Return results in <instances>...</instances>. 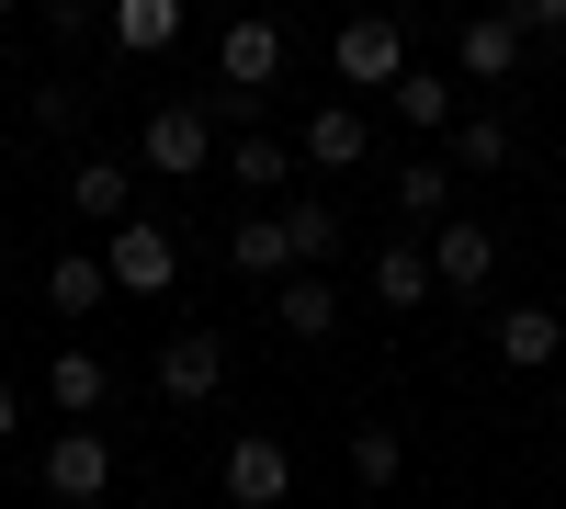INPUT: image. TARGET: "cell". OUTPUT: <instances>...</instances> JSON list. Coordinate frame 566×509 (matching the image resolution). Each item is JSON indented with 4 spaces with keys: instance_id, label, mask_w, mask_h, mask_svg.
Listing matches in <instances>:
<instances>
[{
    "instance_id": "1",
    "label": "cell",
    "mask_w": 566,
    "mask_h": 509,
    "mask_svg": "<svg viewBox=\"0 0 566 509\" xmlns=\"http://www.w3.org/2000/svg\"><path fill=\"white\" fill-rule=\"evenodd\" d=\"M136 159H148L159 181H205L227 148H216V114L193 103V91H170V103H148V136H136Z\"/></svg>"
},
{
    "instance_id": "2",
    "label": "cell",
    "mask_w": 566,
    "mask_h": 509,
    "mask_svg": "<svg viewBox=\"0 0 566 509\" xmlns=\"http://www.w3.org/2000/svg\"><path fill=\"white\" fill-rule=\"evenodd\" d=\"M328 68H340V91H397L419 57H408V23L397 12H352L340 34H328Z\"/></svg>"
},
{
    "instance_id": "3",
    "label": "cell",
    "mask_w": 566,
    "mask_h": 509,
    "mask_svg": "<svg viewBox=\"0 0 566 509\" xmlns=\"http://www.w3.org/2000/svg\"><path fill=\"white\" fill-rule=\"evenodd\" d=\"M34 476H45V487H57L69 509H103V498H114V442H103V431H91V420H69L57 442H45V453H34Z\"/></svg>"
},
{
    "instance_id": "4",
    "label": "cell",
    "mask_w": 566,
    "mask_h": 509,
    "mask_svg": "<svg viewBox=\"0 0 566 509\" xmlns=\"http://www.w3.org/2000/svg\"><path fill=\"white\" fill-rule=\"evenodd\" d=\"M272 79H283V23H272V12H239V23L216 34V91L272 103Z\"/></svg>"
},
{
    "instance_id": "5",
    "label": "cell",
    "mask_w": 566,
    "mask_h": 509,
    "mask_svg": "<svg viewBox=\"0 0 566 509\" xmlns=\"http://www.w3.org/2000/svg\"><path fill=\"white\" fill-rule=\"evenodd\" d=\"M103 272H114V295H170V284H181V238H170V226H148V215H136V226H114Z\"/></svg>"
},
{
    "instance_id": "6",
    "label": "cell",
    "mask_w": 566,
    "mask_h": 509,
    "mask_svg": "<svg viewBox=\"0 0 566 509\" xmlns=\"http://www.w3.org/2000/svg\"><path fill=\"white\" fill-rule=\"evenodd\" d=\"M510 68H522V23H510V12H464V23H453V91H464V79L499 91Z\"/></svg>"
},
{
    "instance_id": "7",
    "label": "cell",
    "mask_w": 566,
    "mask_h": 509,
    "mask_svg": "<svg viewBox=\"0 0 566 509\" xmlns=\"http://www.w3.org/2000/svg\"><path fill=\"white\" fill-rule=\"evenodd\" d=\"M148 385H159L170 407H205V396L227 385V340H216V329H181V340L148 362Z\"/></svg>"
},
{
    "instance_id": "8",
    "label": "cell",
    "mask_w": 566,
    "mask_h": 509,
    "mask_svg": "<svg viewBox=\"0 0 566 509\" xmlns=\"http://www.w3.org/2000/svg\"><path fill=\"white\" fill-rule=\"evenodd\" d=\"M431 284H442V295H488V284H499V238H488L476 215L431 226Z\"/></svg>"
},
{
    "instance_id": "9",
    "label": "cell",
    "mask_w": 566,
    "mask_h": 509,
    "mask_svg": "<svg viewBox=\"0 0 566 509\" xmlns=\"http://www.w3.org/2000/svg\"><path fill=\"white\" fill-rule=\"evenodd\" d=\"M227 498H239V509H283V498H295V453H283L272 431L227 442Z\"/></svg>"
},
{
    "instance_id": "10",
    "label": "cell",
    "mask_w": 566,
    "mask_h": 509,
    "mask_svg": "<svg viewBox=\"0 0 566 509\" xmlns=\"http://www.w3.org/2000/svg\"><path fill=\"white\" fill-rule=\"evenodd\" d=\"M69 215L80 226H136V170L125 159H80L69 170Z\"/></svg>"
},
{
    "instance_id": "11",
    "label": "cell",
    "mask_w": 566,
    "mask_h": 509,
    "mask_svg": "<svg viewBox=\"0 0 566 509\" xmlns=\"http://www.w3.org/2000/svg\"><path fill=\"white\" fill-rule=\"evenodd\" d=\"M363 148H374V114L352 103V91H340V103H317V114H306V170H352Z\"/></svg>"
},
{
    "instance_id": "12",
    "label": "cell",
    "mask_w": 566,
    "mask_h": 509,
    "mask_svg": "<svg viewBox=\"0 0 566 509\" xmlns=\"http://www.w3.org/2000/svg\"><path fill=\"white\" fill-rule=\"evenodd\" d=\"M45 396H57V407H69V420H103V407H114V362L69 340L57 362H45Z\"/></svg>"
},
{
    "instance_id": "13",
    "label": "cell",
    "mask_w": 566,
    "mask_h": 509,
    "mask_svg": "<svg viewBox=\"0 0 566 509\" xmlns=\"http://www.w3.org/2000/svg\"><path fill=\"white\" fill-rule=\"evenodd\" d=\"M272 329H283V340H328V329H340V284H328V272L272 284Z\"/></svg>"
},
{
    "instance_id": "14",
    "label": "cell",
    "mask_w": 566,
    "mask_h": 509,
    "mask_svg": "<svg viewBox=\"0 0 566 509\" xmlns=\"http://www.w3.org/2000/svg\"><path fill=\"white\" fill-rule=\"evenodd\" d=\"M363 284H374V306H386V317H408V306H431V295H442V284H431V250H408V238L374 250Z\"/></svg>"
},
{
    "instance_id": "15",
    "label": "cell",
    "mask_w": 566,
    "mask_h": 509,
    "mask_svg": "<svg viewBox=\"0 0 566 509\" xmlns=\"http://www.w3.org/2000/svg\"><path fill=\"white\" fill-rule=\"evenodd\" d=\"M386 204L419 215V226H453V159H397L386 170Z\"/></svg>"
},
{
    "instance_id": "16",
    "label": "cell",
    "mask_w": 566,
    "mask_h": 509,
    "mask_svg": "<svg viewBox=\"0 0 566 509\" xmlns=\"http://www.w3.org/2000/svg\"><path fill=\"white\" fill-rule=\"evenodd\" d=\"M499 362H555L566 374V306H499Z\"/></svg>"
},
{
    "instance_id": "17",
    "label": "cell",
    "mask_w": 566,
    "mask_h": 509,
    "mask_svg": "<svg viewBox=\"0 0 566 509\" xmlns=\"http://www.w3.org/2000/svg\"><path fill=\"white\" fill-rule=\"evenodd\" d=\"M181 45V0H114V57H170Z\"/></svg>"
},
{
    "instance_id": "18",
    "label": "cell",
    "mask_w": 566,
    "mask_h": 509,
    "mask_svg": "<svg viewBox=\"0 0 566 509\" xmlns=\"http://www.w3.org/2000/svg\"><path fill=\"white\" fill-rule=\"evenodd\" d=\"M227 261H239L250 284H295V250H283V215H239V226H227Z\"/></svg>"
},
{
    "instance_id": "19",
    "label": "cell",
    "mask_w": 566,
    "mask_h": 509,
    "mask_svg": "<svg viewBox=\"0 0 566 509\" xmlns=\"http://www.w3.org/2000/svg\"><path fill=\"white\" fill-rule=\"evenodd\" d=\"M103 295H114V272H103V250H57V261H45V306H57V317H91Z\"/></svg>"
},
{
    "instance_id": "20",
    "label": "cell",
    "mask_w": 566,
    "mask_h": 509,
    "mask_svg": "<svg viewBox=\"0 0 566 509\" xmlns=\"http://www.w3.org/2000/svg\"><path fill=\"white\" fill-rule=\"evenodd\" d=\"M283 215V250H295V272H317V261H340V204H317V193H295V204H272Z\"/></svg>"
},
{
    "instance_id": "21",
    "label": "cell",
    "mask_w": 566,
    "mask_h": 509,
    "mask_svg": "<svg viewBox=\"0 0 566 509\" xmlns=\"http://www.w3.org/2000/svg\"><path fill=\"white\" fill-rule=\"evenodd\" d=\"M386 103H397V125H419V136H453V68H408L397 91H386Z\"/></svg>"
},
{
    "instance_id": "22",
    "label": "cell",
    "mask_w": 566,
    "mask_h": 509,
    "mask_svg": "<svg viewBox=\"0 0 566 509\" xmlns=\"http://www.w3.org/2000/svg\"><path fill=\"white\" fill-rule=\"evenodd\" d=\"M510 170V114H453V181Z\"/></svg>"
},
{
    "instance_id": "23",
    "label": "cell",
    "mask_w": 566,
    "mask_h": 509,
    "mask_svg": "<svg viewBox=\"0 0 566 509\" xmlns=\"http://www.w3.org/2000/svg\"><path fill=\"white\" fill-rule=\"evenodd\" d=\"M227 181H239V193H283V181H295V148H283V136H239V148H227Z\"/></svg>"
},
{
    "instance_id": "24",
    "label": "cell",
    "mask_w": 566,
    "mask_h": 509,
    "mask_svg": "<svg viewBox=\"0 0 566 509\" xmlns=\"http://www.w3.org/2000/svg\"><path fill=\"white\" fill-rule=\"evenodd\" d=\"M397 476H408V442H397L386 420H374V431H352V487H374V498H386Z\"/></svg>"
},
{
    "instance_id": "25",
    "label": "cell",
    "mask_w": 566,
    "mask_h": 509,
    "mask_svg": "<svg viewBox=\"0 0 566 509\" xmlns=\"http://www.w3.org/2000/svg\"><path fill=\"white\" fill-rule=\"evenodd\" d=\"M34 125H45V136H91V91H80V79H45V91H34Z\"/></svg>"
},
{
    "instance_id": "26",
    "label": "cell",
    "mask_w": 566,
    "mask_h": 509,
    "mask_svg": "<svg viewBox=\"0 0 566 509\" xmlns=\"http://www.w3.org/2000/svg\"><path fill=\"white\" fill-rule=\"evenodd\" d=\"M91 23H103V12H91V0H45V34H57V45H80Z\"/></svg>"
},
{
    "instance_id": "27",
    "label": "cell",
    "mask_w": 566,
    "mask_h": 509,
    "mask_svg": "<svg viewBox=\"0 0 566 509\" xmlns=\"http://www.w3.org/2000/svg\"><path fill=\"white\" fill-rule=\"evenodd\" d=\"M510 23H522V45H544V34H566V0H522Z\"/></svg>"
},
{
    "instance_id": "28",
    "label": "cell",
    "mask_w": 566,
    "mask_h": 509,
    "mask_svg": "<svg viewBox=\"0 0 566 509\" xmlns=\"http://www.w3.org/2000/svg\"><path fill=\"white\" fill-rule=\"evenodd\" d=\"M12 431H23V396H12V385H0V442H12Z\"/></svg>"
},
{
    "instance_id": "29",
    "label": "cell",
    "mask_w": 566,
    "mask_h": 509,
    "mask_svg": "<svg viewBox=\"0 0 566 509\" xmlns=\"http://www.w3.org/2000/svg\"><path fill=\"white\" fill-rule=\"evenodd\" d=\"M0 103H12V68H0Z\"/></svg>"
},
{
    "instance_id": "30",
    "label": "cell",
    "mask_w": 566,
    "mask_h": 509,
    "mask_svg": "<svg viewBox=\"0 0 566 509\" xmlns=\"http://www.w3.org/2000/svg\"><path fill=\"white\" fill-rule=\"evenodd\" d=\"M0 23H12V0H0Z\"/></svg>"
},
{
    "instance_id": "31",
    "label": "cell",
    "mask_w": 566,
    "mask_h": 509,
    "mask_svg": "<svg viewBox=\"0 0 566 509\" xmlns=\"http://www.w3.org/2000/svg\"><path fill=\"white\" fill-rule=\"evenodd\" d=\"M0 250H12V226H0Z\"/></svg>"
},
{
    "instance_id": "32",
    "label": "cell",
    "mask_w": 566,
    "mask_h": 509,
    "mask_svg": "<svg viewBox=\"0 0 566 509\" xmlns=\"http://www.w3.org/2000/svg\"><path fill=\"white\" fill-rule=\"evenodd\" d=\"M555 396H566V374H555Z\"/></svg>"
}]
</instances>
